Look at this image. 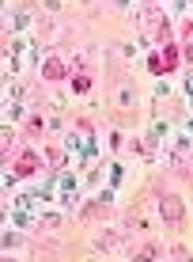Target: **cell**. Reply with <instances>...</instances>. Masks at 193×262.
I'll list each match as a JSON object with an SVG mask.
<instances>
[{
	"mask_svg": "<svg viewBox=\"0 0 193 262\" xmlns=\"http://www.w3.org/2000/svg\"><path fill=\"white\" fill-rule=\"evenodd\" d=\"M140 23L151 30V38H171V27H167V15L159 8H144L140 12Z\"/></svg>",
	"mask_w": 193,
	"mask_h": 262,
	"instance_id": "cell-1",
	"label": "cell"
},
{
	"mask_svg": "<svg viewBox=\"0 0 193 262\" xmlns=\"http://www.w3.org/2000/svg\"><path fill=\"white\" fill-rule=\"evenodd\" d=\"M178 57H182V53L174 50L171 42H167V46H163V53H156V57H151V73L163 76V73H171V69H178Z\"/></svg>",
	"mask_w": 193,
	"mask_h": 262,
	"instance_id": "cell-2",
	"label": "cell"
},
{
	"mask_svg": "<svg viewBox=\"0 0 193 262\" xmlns=\"http://www.w3.org/2000/svg\"><path fill=\"white\" fill-rule=\"evenodd\" d=\"M159 209H163V217L171 220V224H182V220H186V205H182L178 198H171V194H159Z\"/></svg>",
	"mask_w": 193,
	"mask_h": 262,
	"instance_id": "cell-3",
	"label": "cell"
},
{
	"mask_svg": "<svg viewBox=\"0 0 193 262\" xmlns=\"http://www.w3.org/2000/svg\"><path fill=\"white\" fill-rule=\"evenodd\" d=\"M38 168H42V163H38V156H34V152H19V156H15V175H19V179L34 175Z\"/></svg>",
	"mask_w": 193,
	"mask_h": 262,
	"instance_id": "cell-4",
	"label": "cell"
},
{
	"mask_svg": "<svg viewBox=\"0 0 193 262\" xmlns=\"http://www.w3.org/2000/svg\"><path fill=\"white\" fill-rule=\"evenodd\" d=\"M42 76L46 80H64V61L61 57H46L42 61Z\"/></svg>",
	"mask_w": 193,
	"mask_h": 262,
	"instance_id": "cell-5",
	"label": "cell"
},
{
	"mask_svg": "<svg viewBox=\"0 0 193 262\" xmlns=\"http://www.w3.org/2000/svg\"><path fill=\"white\" fill-rule=\"evenodd\" d=\"M46 163H50V168H64V152L61 148H50V152H46Z\"/></svg>",
	"mask_w": 193,
	"mask_h": 262,
	"instance_id": "cell-6",
	"label": "cell"
},
{
	"mask_svg": "<svg viewBox=\"0 0 193 262\" xmlns=\"http://www.w3.org/2000/svg\"><path fill=\"white\" fill-rule=\"evenodd\" d=\"M72 87H76V95H80V91H87V87H91V76L76 73V76H72Z\"/></svg>",
	"mask_w": 193,
	"mask_h": 262,
	"instance_id": "cell-7",
	"label": "cell"
},
{
	"mask_svg": "<svg viewBox=\"0 0 193 262\" xmlns=\"http://www.w3.org/2000/svg\"><path fill=\"white\" fill-rule=\"evenodd\" d=\"M118 247V236H102L99 240V251H114Z\"/></svg>",
	"mask_w": 193,
	"mask_h": 262,
	"instance_id": "cell-8",
	"label": "cell"
},
{
	"mask_svg": "<svg viewBox=\"0 0 193 262\" xmlns=\"http://www.w3.org/2000/svg\"><path fill=\"white\" fill-rule=\"evenodd\" d=\"M186 35H189V38H193V23H186Z\"/></svg>",
	"mask_w": 193,
	"mask_h": 262,
	"instance_id": "cell-9",
	"label": "cell"
}]
</instances>
